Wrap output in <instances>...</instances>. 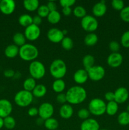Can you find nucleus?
<instances>
[{
    "instance_id": "1",
    "label": "nucleus",
    "mask_w": 129,
    "mask_h": 130,
    "mask_svg": "<svg viewBox=\"0 0 129 130\" xmlns=\"http://www.w3.org/2000/svg\"><path fill=\"white\" fill-rule=\"evenodd\" d=\"M67 102L70 105L82 104L87 99V91L83 87L74 86L70 88L66 93Z\"/></svg>"
},
{
    "instance_id": "2",
    "label": "nucleus",
    "mask_w": 129,
    "mask_h": 130,
    "mask_svg": "<svg viewBox=\"0 0 129 130\" xmlns=\"http://www.w3.org/2000/svg\"><path fill=\"white\" fill-rule=\"evenodd\" d=\"M19 56L23 60L34 61L39 55V50L34 44L26 43L19 48Z\"/></svg>"
},
{
    "instance_id": "3",
    "label": "nucleus",
    "mask_w": 129,
    "mask_h": 130,
    "mask_svg": "<svg viewBox=\"0 0 129 130\" xmlns=\"http://www.w3.org/2000/svg\"><path fill=\"white\" fill-rule=\"evenodd\" d=\"M67 68L65 62L61 59H55L51 62L49 67L51 75L56 79H62L67 74Z\"/></svg>"
},
{
    "instance_id": "4",
    "label": "nucleus",
    "mask_w": 129,
    "mask_h": 130,
    "mask_svg": "<svg viewBox=\"0 0 129 130\" xmlns=\"http://www.w3.org/2000/svg\"><path fill=\"white\" fill-rule=\"evenodd\" d=\"M34 99L32 92L26 90H20L15 94L14 96L15 103L20 107H26L32 104Z\"/></svg>"
},
{
    "instance_id": "5",
    "label": "nucleus",
    "mask_w": 129,
    "mask_h": 130,
    "mask_svg": "<svg viewBox=\"0 0 129 130\" xmlns=\"http://www.w3.org/2000/svg\"><path fill=\"white\" fill-rule=\"evenodd\" d=\"M106 104L103 100L99 98L92 99L89 103L88 110L92 115L96 116H102L106 112Z\"/></svg>"
},
{
    "instance_id": "6",
    "label": "nucleus",
    "mask_w": 129,
    "mask_h": 130,
    "mask_svg": "<svg viewBox=\"0 0 129 130\" xmlns=\"http://www.w3.org/2000/svg\"><path fill=\"white\" fill-rule=\"evenodd\" d=\"M29 73L34 79H40L46 74V68L41 62L38 60L32 61L29 67Z\"/></svg>"
},
{
    "instance_id": "7",
    "label": "nucleus",
    "mask_w": 129,
    "mask_h": 130,
    "mask_svg": "<svg viewBox=\"0 0 129 130\" xmlns=\"http://www.w3.org/2000/svg\"><path fill=\"white\" fill-rule=\"evenodd\" d=\"M99 23L96 17L92 15H86L81 20L82 29L89 33L94 32L98 28Z\"/></svg>"
},
{
    "instance_id": "8",
    "label": "nucleus",
    "mask_w": 129,
    "mask_h": 130,
    "mask_svg": "<svg viewBox=\"0 0 129 130\" xmlns=\"http://www.w3.org/2000/svg\"><path fill=\"white\" fill-rule=\"evenodd\" d=\"M38 115L39 117L45 121L49 118H52L54 111V107L50 103L44 102L39 106L38 108Z\"/></svg>"
},
{
    "instance_id": "9",
    "label": "nucleus",
    "mask_w": 129,
    "mask_h": 130,
    "mask_svg": "<svg viewBox=\"0 0 129 130\" xmlns=\"http://www.w3.org/2000/svg\"><path fill=\"white\" fill-rule=\"evenodd\" d=\"M89 78L93 81H99L105 76V69L101 66H94L87 71Z\"/></svg>"
},
{
    "instance_id": "10",
    "label": "nucleus",
    "mask_w": 129,
    "mask_h": 130,
    "mask_svg": "<svg viewBox=\"0 0 129 130\" xmlns=\"http://www.w3.org/2000/svg\"><path fill=\"white\" fill-rule=\"evenodd\" d=\"M24 35L27 39L30 41H34L39 38L40 35V29L39 26L31 24L25 28Z\"/></svg>"
},
{
    "instance_id": "11",
    "label": "nucleus",
    "mask_w": 129,
    "mask_h": 130,
    "mask_svg": "<svg viewBox=\"0 0 129 130\" xmlns=\"http://www.w3.org/2000/svg\"><path fill=\"white\" fill-rule=\"evenodd\" d=\"M47 38L48 40L53 43H59L61 42L64 36L63 31L58 28L53 27L49 29L47 32Z\"/></svg>"
},
{
    "instance_id": "12",
    "label": "nucleus",
    "mask_w": 129,
    "mask_h": 130,
    "mask_svg": "<svg viewBox=\"0 0 129 130\" xmlns=\"http://www.w3.org/2000/svg\"><path fill=\"white\" fill-rule=\"evenodd\" d=\"M16 4L13 0H1L0 1V11L5 15H11L14 12Z\"/></svg>"
},
{
    "instance_id": "13",
    "label": "nucleus",
    "mask_w": 129,
    "mask_h": 130,
    "mask_svg": "<svg viewBox=\"0 0 129 130\" xmlns=\"http://www.w3.org/2000/svg\"><path fill=\"white\" fill-rule=\"evenodd\" d=\"M13 110V105L7 99H0V118H4L10 116Z\"/></svg>"
},
{
    "instance_id": "14",
    "label": "nucleus",
    "mask_w": 129,
    "mask_h": 130,
    "mask_svg": "<svg viewBox=\"0 0 129 130\" xmlns=\"http://www.w3.org/2000/svg\"><path fill=\"white\" fill-rule=\"evenodd\" d=\"M123 56L120 53H111L107 58V63L112 68L119 67L123 63Z\"/></svg>"
},
{
    "instance_id": "15",
    "label": "nucleus",
    "mask_w": 129,
    "mask_h": 130,
    "mask_svg": "<svg viewBox=\"0 0 129 130\" xmlns=\"http://www.w3.org/2000/svg\"><path fill=\"white\" fill-rule=\"evenodd\" d=\"M115 101L118 104H123L128 100L129 93L127 89L125 87H119L114 92Z\"/></svg>"
},
{
    "instance_id": "16",
    "label": "nucleus",
    "mask_w": 129,
    "mask_h": 130,
    "mask_svg": "<svg viewBox=\"0 0 129 130\" xmlns=\"http://www.w3.org/2000/svg\"><path fill=\"white\" fill-rule=\"evenodd\" d=\"M107 11V6L106 1H101L95 4L92 7V13L96 17H101L106 14Z\"/></svg>"
},
{
    "instance_id": "17",
    "label": "nucleus",
    "mask_w": 129,
    "mask_h": 130,
    "mask_svg": "<svg viewBox=\"0 0 129 130\" xmlns=\"http://www.w3.org/2000/svg\"><path fill=\"white\" fill-rule=\"evenodd\" d=\"M100 125L97 120L92 118L83 120L81 123L80 130H99Z\"/></svg>"
},
{
    "instance_id": "18",
    "label": "nucleus",
    "mask_w": 129,
    "mask_h": 130,
    "mask_svg": "<svg viewBox=\"0 0 129 130\" xmlns=\"http://www.w3.org/2000/svg\"><path fill=\"white\" fill-rule=\"evenodd\" d=\"M89 79L88 72L84 69H78L73 74V80L76 83L82 85L87 82Z\"/></svg>"
},
{
    "instance_id": "19",
    "label": "nucleus",
    "mask_w": 129,
    "mask_h": 130,
    "mask_svg": "<svg viewBox=\"0 0 129 130\" xmlns=\"http://www.w3.org/2000/svg\"><path fill=\"white\" fill-rule=\"evenodd\" d=\"M59 114L61 118L64 119H68L72 118L73 114V109L70 104H63L61 106L59 110Z\"/></svg>"
},
{
    "instance_id": "20",
    "label": "nucleus",
    "mask_w": 129,
    "mask_h": 130,
    "mask_svg": "<svg viewBox=\"0 0 129 130\" xmlns=\"http://www.w3.org/2000/svg\"><path fill=\"white\" fill-rule=\"evenodd\" d=\"M19 47L14 44L7 46L5 50V55L9 58H15L19 54Z\"/></svg>"
},
{
    "instance_id": "21",
    "label": "nucleus",
    "mask_w": 129,
    "mask_h": 130,
    "mask_svg": "<svg viewBox=\"0 0 129 130\" xmlns=\"http://www.w3.org/2000/svg\"><path fill=\"white\" fill-rule=\"evenodd\" d=\"M47 93V88L46 86L42 84L37 85L35 88L32 91L34 97L35 98H42L45 96Z\"/></svg>"
},
{
    "instance_id": "22",
    "label": "nucleus",
    "mask_w": 129,
    "mask_h": 130,
    "mask_svg": "<svg viewBox=\"0 0 129 130\" xmlns=\"http://www.w3.org/2000/svg\"><path fill=\"white\" fill-rule=\"evenodd\" d=\"M95 63V58L92 55H86L83 57L82 59V64H83L84 69L86 71L89 70L91 67L94 66Z\"/></svg>"
},
{
    "instance_id": "23",
    "label": "nucleus",
    "mask_w": 129,
    "mask_h": 130,
    "mask_svg": "<svg viewBox=\"0 0 129 130\" xmlns=\"http://www.w3.org/2000/svg\"><path fill=\"white\" fill-rule=\"evenodd\" d=\"M65 83L62 79H56L52 85V88L54 92L57 93H63L65 89Z\"/></svg>"
},
{
    "instance_id": "24",
    "label": "nucleus",
    "mask_w": 129,
    "mask_h": 130,
    "mask_svg": "<svg viewBox=\"0 0 129 130\" xmlns=\"http://www.w3.org/2000/svg\"><path fill=\"white\" fill-rule=\"evenodd\" d=\"M24 7L29 11H34L38 9L39 2L37 0H25L23 2Z\"/></svg>"
},
{
    "instance_id": "25",
    "label": "nucleus",
    "mask_w": 129,
    "mask_h": 130,
    "mask_svg": "<svg viewBox=\"0 0 129 130\" xmlns=\"http://www.w3.org/2000/svg\"><path fill=\"white\" fill-rule=\"evenodd\" d=\"M26 38L24 34L21 32H16L13 36V41L14 44L18 47H21L26 44Z\"/></svg>"
},
{
    "instance_id": "26",
    "label": "nucleus",
    "mask_w": 129,
    "mask_h": 130,
    "mask_svg": "<svg viewBox=\"0 0 129 130\" xmlns=\"http://www.w3.org/2000/svg\"><path fill=\"white\" fill-rule=\"evenodd\" d=\"M98 41L97 34L94 32L89 33L84 38V43L87 46H93Z\"/></svg>"
},
{
    "instance_id": "27",
    "label": "nucleus",
    "mask_w": 129,
    "mask_h": 130,
    "mask_svg": "<svg viewBox=\"0 0 129 130\" xmlns=\"http://www.w3.org/2000/svg\"><path fill=\"white\" fill-rule=\"evenodd\" d=\"M118 110V104L115 101L109 102L106 104V112L108 115L111 116H115L117 113Z\"/></svg>"
},
{
    "instance_id": "28",
    "label": "nucleus",
    "mask_w": 129,
    "mask_h": 130,
    "mask_svg": "<svg viewBox=\"0 0 129 130\" xmlns=\"http://www.w3.org/2000/svg\"><path fill=\"white\" fill-rule=\"evenodd\" d=\"M61 14L58 10L55 11H50L49 15L47 17V20L48 22H49L51 24H56L58 22H59L61 20Z\"/></svg>"
},
{
    "instance_id": "29",
    "label": "nucleus",
    "mask_w": 129,
    "mask_h": 130,
    "mask_svg": "<svg viewBox=\"0 0 129 130\" xmlns=\"http://www.w3.org/2000/svg\"><path fill=\"white\" fill-rule=\"evenodd\" d=\"M18 23L20 25L26 28L32 24V17L29 14H22L19 17Z\"/></svg>"
},
{
    "instance_id": "30",
    "label": "nucleus",
    "mask_w": 129,
    "mask_h": 130,
    "mask_svg": "<svg viewBox=\"0 0 129 130\" xmlns=\"http://www.w3.org/2000/svg\"><path fill=\"white\" fill-rule=\"evenodd\" d=\"M36 85H37L36 82H35V79H34L32 77H30L27 78L24 81V83H23V87H24V90L32 92L33 90L35 88Z\"/></svg>"
},
{
    "instance_id": "31",
    "label": "nucleus",
    "mask_w": 129,
    "mask_h": 130,
    "mask_svg": "<svg viewBox=\"0 0 129 130\" xmlns=\"http://www.w3.org/2000/svg\"><path fill=\"white\" fill-rule=\"evenodd\" d=\"M44 125L48 130H56L59 126V123L57 119L51 118L44 121Z\"/></svg>"
},
{
    "instance_id": "32",
    "label": "nucleus",
    "mask_w": 129,
    "mask_h": 130,
    "mask_svg": "<svg viewBox=\"0 0 129 130\" xmlns=\"http://www.w3.org/2000/svg\"><path fill=\"white\" fill-rule=\"evenodd\" d=\"M118 123L121 126L129 124V113L126 111H123L118 115L117 118Z\"/></svg>"
},
{
    "instance_id": "33",
    "label": "nucleus",
    "mask_w": 129,
    "mask_h": 130,
    "mask_svg": "<svg viewBox=\"0 0 129 130\" xmlns=\"http://www.w3.org/2000/svg\"><path fill=\"white\" fill-rule=\"evenodd\" d=\"M61 46L65 50H70L73 48V45H74V43L73 41L72 40V38H69V37H64L63 39V40L61 42Z\"/></svg>"
},
{
    "instance_id": "34",
    "label": "nucleus",
    "mask_w": 129,
    "mask_h": 130,
    "mask_svg": "<svg viewBox=\"0 0 129 130\" xmlns=\"http://www.w3.org/2000/svg\"><path fill=\"white\" fill-rule=\"evenodd\" d=\"M4 126L8 129H12L16 126V121L11 116L6 117L3 119Z\"/></svg>"
},
{
    "instance_id": "35",
    "label": "nucleus",
    "mask_w": 129,
    "mask_h": 130,
    "mask_svg": "<svg viewBox=\"0 0 129 130\" xmlns=\"http://www.w3.org/2000/svg\"><path fill=\"white\" fill-rule=\"evenodd\" d=\"M73 13L76 17L82 19L87 15V11L83 6H77L73 10Z\"/></svg>"
},
{
    "instance_id": "36",
    "label": "nucleus",
    "mask_w": 129,
    "mask_h": 130,
    "mask_svg": "<svg viewBox=\"0 0 129 130\" xmlns=\"http://www.w3.org/2000/svg\"><path fill=\"white\" fill-rule=\"evenodd\" d=\"M37 15L40 17L42 19L45 17L47 18L48 15H49V12H50L48 6L44 5H40L37 10Z\"/></svg>"
},
{
    "instance_id": "37",
    "label": "nucleus",
    "mask_w": 129,
    "mask_h": 130,
    "mask_svg": "<svg viewBox=\"0 0 129 130\" xmlns=\"http://www.w3.org/2000/svg\"><path fill=\"white\" fill-rule=\"evenodd\" d=\"M120 41L121 46L124 48H129V30H126L123 32L121 37Z\"/></svg>"
},
{
    "instance_id": "38",
    "label": "nucleus",
    "mask_w": 129,
    "mask_h": 130,
    "mask_svg": "<svg viewBox=\"0 0 129 130\" xmlns=\"http://www.w3.org/2000/svg\"><path fill=\"white\" fill-rule=\"evenodd\" d=\"M120 18L125 22L129 23V6H125L120 13Z\"/></svg>"
},
{
    "instance_id": "39",
    "label": "nucleus",
    "mask_w": 129,
    "mask_h": 130,
    "mask_svg": "<svg viewBox=\"0 0 129 130\" xmlns=\"http://www.w3.org/2000/svg\"><path fill=\"white\" fill-rule=\"evenodd\" d=\"M113 8L117 11H121L125 7V4L122 0H113L111 2Z\"/></svg>"
},
{
    "instance_id": "40",
    "label": "nucleus",
    "mask_w": 129,
    "mask_h": 130,
    "mask_svg": "<svg viewBox=\"0 0 129 130\" xmlns=\"http://www.w3.org/2000/svg\"><path fill=\"white\" fill-rule=\"evenodd\" d=\"M90 112L88 109H81L77 112V116L78 118L83 120H85L89 118L90 116Z\"/></svg>"
},
{
    "instance_id": "41",
    "label": "nucleus",
    "mask_w": 129,
    "mask_h": 130,
    "mask_svg": "<svg viewBox=\"0 0 129 130\" xmlns=\"http://www.w3.org/2000/svg\"><path fill=\"white\" fill-rule=\"evenodd\" d=\"M109 48L112 53H118L120 49V44L116 41H112L109 44Z\"/></svg>"
},
{
    "instance_id": "42",
    "label": "nucleus",
    "mask_w": 129,
    "mask_h": 130,
    "mask_svg": "<svg viewBox=\"0 0 129 130\" xmlns=\"http://www.w3.org/2000/svg\"><path fill=\"white\" fill-rule=\"evenodd\" d=\"M76 1L75 0H61L59 1V4L62 8L64 7H72L74 4H75Z\"/></svg>"
},
{
    "instance_id": "43",
    "label": "nucleus",
    "mask_w": 129,
    "mask_h": 130,
    "mask_svg": "<svg viewBox=\"0 0 129 130\" xmlns=\"http://www.w3.org/2000/svg\"><path fill=\"white\" fill-rule=\"evenodd\" d=\"M56 101L59 104H65L66 102H67V96H66V94L63 93H58L56 96Z\"/></svg>"
},
{
    "instance_id": "44",
    "label": "nucleus",
    "mask_w": 129,
    "mask_h": 130,
    "mask_svg": "<svg viewBox=\"0 0 129 130\" xmlns=\"http://www.w3.org/2000/svg\"><path fill=\"white\" fill-rule=\"evenodd\" d=\"M104 99L108 102H111L115 101V95H114V92H111V91H108L105 93L104 95Z\"/></svg>"
},
{
    "instance_id": "45",
    "label": "nucleus",
    "mask_w": 129,
    "mask_h": 130,
    "mask_svg": "<svg viewBox=\"0 0 129 130\" xmlns=\"http://www.w3.org/2000/svg\"><path fill=\"white\" fill-rule=\"evenodd\" d=\"M28 115L30 117H34L36 116L39 114V111H38V109L36 107H31L28 110Z\"/></svg>"
},
{
    "instance_id": "46",
    "label": "nucleus",
    "mask_w": 129,
    "mask_h": 130,
    "mask_svg": "<svg viewBox=\"0 0 129 130\" xmlns=\"http://www.w3.org/2000/svg\"><path fill=\"white\" fill-rule=\"evenodd\" d=\"M46 6H48L49 11H55V10H57V5L56 4V3L54 2V1H48Z\"/></svg>"
},
{
    "instance_id": "47",
    "label": "nucleus",
    "mask_w": 129,
    "mask_h": 130,
    "mask_svg": "<svg viewBox=\"0 0 129 130\" xmlns=\"http://www.w3.org/2000/svg\"><path fill=\"white\" fill-rule=\"evenodd\" d=\"M42 23V18L39 17V15H35L32 17V24L34 25H36L39 26Z\"/></svg>"
},
{
    "instance_id": "48",
    "label": "nucleus",
    "mask_w": 129,
    "mask_h": 130,
    "mask_svg": "<svg viewBox=\"0 0 129 130\" xmlns=\"http://www.w3.org/2000/svg\"><path fill=\"white\" fill-rule=\"evenodd\" d=\"M62 13L66 17L70 16L73 13V10L70 7H64L62 8Z\"/></svg>"
},
{
    "instance_id": "49",
    "label": "nucleus",
    "mask_w": 129,
    "mask_h": 130,
    "mask_svg": "<svg viewBox=\"0 0 129 130\" xmlns=\"http://www.w3.org/2000/svg\"><path fill=\"white\" fill-rule=\"evenodd\" d=\"M15 74V72L12 69H8L4 72V75L6 77H13Z\"/></svg>"
},
{
    "instance_id": "50",
    "label": "nucleus",
    "mask_w": 129,
    "mask_h": 130,
    "mask_svg": "<svg viewBox=\"0 0 129 130\" xmlns=\"http://www.w3.org/2000/svg\"><path fill=\"white\" fill-rule=\"evenodd\" d=\"M36 123H37V125L41 126L42 124H44V119H42V118H40V117H39V118H37V119Z\"/></svg>"
},
{
    "instance_id": "51",
    "label": "nucleus",
    "mask_w": 129,
    "mask_h": 130,
    "mask_svg": "<svg viewBox=\"0 0 129 130\" xmlns=\"http://www.w3.org/2000/svg\"><path fill=\"white\" fill-rule=\"evenodd\" d=\"M4 127V121H3V119L1 118H0V129L1 128Z\"/></svg>"
},
{
    "instance_id": "52",
    "label": "nucleus",
    "mask_w": 129,
    "mask_h": 130,
    "mask_svg": "<svg viewBox=\"0 0 129 130\" xmlns=\"http://www.w3.org/2000/svg\"><path fill=\"white\" fill-rule=\"evenodd\" d=\"M62 31H63V34H64V36H65L66 34L68 33V31H67V30H66V29H64V30H62Z\"/></svg>"
},
{
    "instance_id": "53",
    "label": "nucleus",
    "mask_w": 129,
    "mask_h": 130,
    "mask_svg": "<svg viewBox=\"0 0 129 130\" xmlns=\"http://www.w3.org/2000/svg\"><path fill=\"white\" fill-rule=\"evenodd\" d=\"M126 112H128L129 113V104L127 105V107H126Z\"/></svg>"
},
{
    "instance_id": "54",
    "label": "nucleus",
    "mask_w": 129,
    "mask_h": 130,
    "mask_svg": "<svg viewBox=\"0 0 129 130\" xmlns=\"http://www.w3.org/2000/svg\"><path fill=\"white\" fill-rule=\"evenodd\" d=\"M99 130H108V129H100Z\"/></svg>"
},
{
    "instance_id": "55",
    "label": "nucleus",
    "mask_w": 129,
    "mask_h": 130,
    "mask_svg": "<svg viewBox=\"0 0 129 130\" xmlns=\"http://www.w3.org/2000/svg\"><path fill=\"white\" fill-rule=\"evenodd\" d=\"M56 130H58V129H56Z\"/></svg>"
},
{
    "instance_id": "56",
    "label": "nucleus",
    "mask_w": 129,
    "mask_h": 130,
    "mask_svg": "<svg viewBox=\"0 0 129 130\" xmlns=\"http://www.w3.org/2000/svg\"></svg>"
}]
</instances>
